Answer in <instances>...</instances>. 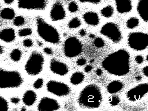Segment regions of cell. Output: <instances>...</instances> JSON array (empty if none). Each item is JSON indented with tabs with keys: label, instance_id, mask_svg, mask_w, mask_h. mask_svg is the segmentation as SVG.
<instances>
[{
	"label": "cell",
	"instance_id": "49",
	"mask_svg": "<svg viewBox=\"0 0 148 111\" xmlns=\"http://www.w3.org/2000/svg\"><path fill=\"white\" fill-rule=\"evenodd\" d=\"M21 110L22 111H25L26 110V108L24 107H23L21 108Z\"/></svg>",
	"mask_w": 148,
	"mask_h": 111
},
{
	"label": "cell",
	"instance_id": "28",
	"mask_svg": "<svg viewBox=\"0 0 148 111\" xmlns=\"http://www.w3.org/2000/svg\"><path fill=\"white\" fill-rule=\"evenodd\" d=\"M120 98L116 95H112L109 98L108 102L112 106H115L118 105L120 102Z\"/></svg>",
	"mask_w": 148,
	"mask_h": 111
},
{
	"label": "cell",
	"instance_id": "15",
	"mask_svg": "<svg viewBox=\"0 0 148 111\" xmlns=\"http://www.w3.org/2000/svg\"><path fill=\"white\" fill-rule=\"evenodd\" d=\"M137 10L142 20L145 22H148V0H139Z\"/></svg>",
	"mask_w": 148,
	"mask_h": 111
},
{
	"label": "cell",
	"instance_id": "18",
	"mask_svg": "<svg viewBox=\"0 0 148 111\" xmlns=\"http://www.w3.org/2000/svg\"><path fill=\"white\" fill-rule=\"evenodd\" d=\"M14 30L11 28H6L2 30L0 33V38L3 41L10 42L13 41L15 38Z\"/></svg>",
	"mask_w": 148,
	"mask_h": 111
},
{
	"label": "cell",
	"instance_id": "16",
	"mask_svg": "<svg viewBox=\"0 0 148 111\" xmlns=\"http://www.w3.org/2000/svg\"><path fill=\"white\" fill-rule=\"evenodd\" d=\"M117 11L124 14L130 12L132 9V0H115Z\"/></svg>",
	"mask_w": 148,
	"mask_h": 111
},
{
	"label": "cell",
	"instance_id": "26",
	"mask_svg": "<svg viewBox=\"0 0 148 111\" xmlns=\"http://www.w3.org/2000/svg\"><path fill=\"white\" fill-rule=\"evenodd\" d=\"M21 55V51L19 49H16L12 51L10 56L12 60L15 61H18L20 60Z\"/></svg>",
	"mask_w": 148,
	"mask_h": 111
},
{
	"label": "cell",
	"instance_id": "9",
	"mask_svg": "<svg viewBox=\"0 0 148 111\" xmlns=\"http://www.w3.org/2000/svg\"><path fill=\"white\" fill-rule=\"evenodd\" d=\"M49 0H18V8L23 10H42L46 8Z\"/></svg>",
	"mask_w": 148,
	"mask_h": 111
},
{
	"label": "cell",
	"instance_id": "31",
	"mask_svg": "<svg viewBox=\"0 0 148 111\" xmlns=\"http://www.w3.org/2000/svg\"><path fill=\"white\" fill-rule=\"evenodd\" d=\"M25 22L24 17L21 16H18L16 17L14 20V24L16 26H20L23 25Z\"/></svg>",
	"mask_w": 148,
	"mask_h": 111
},
{
	"label": "cell",
	"instance_id": "25",
	"mask_svg": "<svg viewBox=\"0 0 148 111\" xmlns=\"http://www.w3.org/2000/svg\"><path fill=\"white\" fill-rule=\"evenodd\" d=\"M81 21L80 19L77 17H74L71 19L69 22L68 26L71 29H76L79 27L81 25Z\"/></svg>",
	"mask_w": 148,
	"mask_h": 111
},
{
	"label": "cell",
	"instance_id": "10",
	"mask_svg": "<svg viewBox=\"0 0 148 111\" xmlns=\"http://www.w3.org/2000/svg\"><path fill=\"white\" fill-rule=\"evenodd\" d=\"M47 88L49 92L59 96H66L70 92L69 87L66 84L54 80H50L47 83Z\"/></svg>",
	"mask_w": 148,
	"mask_h": 111
},
{
	"label": "cell",
	"instance_id": "21",
	"mask_svg": "<svg viewBox=\"0 0 148 111\" xmlns=\"http://www.w3.org/2000/svg\"><path fill=\"white\" fill-rule=\"evenodd\" d=\"M84 75L81 72H76L71 75L70 78V82L73 85H77L80 84L83 81Z\"/></svg>",
	"mask_w": 148,
	"mask_h": 111
},
{
	"label": "cell",
	"instance_id": "20",
	"mask_svg": "<svg viewBox=\"0 0 148 111\" xmlns=\"http://www.w3.org/2000/svg\"><path fill=\"white\" fill-rule=\"evenodd\" d=\"M36 98L35 93L32 90L26 91L24 94L23 101L24 103L28 106L33 105L35 102Z\"/></svg>",
	"mask_w": 148,
	"mask_h": 111
},
{
	"label": "cell",
	"instance_id": "5",
	"mask_svg": "<svg viewBox=\"0 0 148 111\" xmlns=\"http://www.w3.org/2000/svg\"><path fill=\"white\" fill-rule=\"evenodd\" d=\"M127 42L134 50H143L148 46V34L139 32L130 33L127 37Z\"/></svg>",
	"mask_w": 148,
	"mask_h": 111
},
{
	"label": "cell",
	"instance_id": "19",
	"mask_svg": "<svg viewBox=\"0 0 148 111\" xmlns=\"http://www.w3.org/2000/svg\"><path fill=\"white\" fill-rule=\"evenodd\" d=\"M123 83L119 81L114 80L111 82L107 85V89L108 92L114 94L120 91L123 88Z\"/></svg>",
	"mask_w": 148,
	"mask_h": 111
},
{
	"label": "cell",
	"instance_id": "27",
	"mask_svg": "<svg viewBox=\"0 0 148 111\" xmlns=\"http://www.w3.org/2000/svg\"><path fill=\"white\" fill-rule=\"evenodd\" d=\"M8 105L6 99L3 97H0V111H7L8 110Z\"/></svg>",
	"mask_w": 148,
	"mask_h": 111
},
{
	"label": "cell",
	"instance_id": "35",
	"mask_svg": "<svg viewBox=\"0 0 148 111\" xmlns=\"http://www.w3.org/2000/svg\"><path fill=\"white\" fill-rule=\"evenodd\" d=\"M83 3H89L93 4H97L101 2L103 0H79Z\"/></svg>",
	"mask_w": 148,
	"mask_h": 111
},
{
	"label": "cell",
	"instance_id": "38",
	"mask_svg": "<svg viewBox=\"0 0 148 111\" xmlns=\"http://www.w3.org/2000/svg\"><path fill=\"white\" fill-rule=\"evenodd\" d=\"M43 51L45 53L48 55H51L53 53L52 50L48 47H45L44 48Z\"/></svg>",
	"mask_w": 148,
	"mask_h": 111
},
{
	"label": "cell",
	"instance_id": "42",
	"mask_svg": "<svg viewBox=\"0 0 148 111\" xmlns=\"http://www.w3.org/2000/svg\"><path fill=\"white\" fill-rule=\"evenodd\" d=\"M86 33V30L84 29H81L79 32V35L82 36H85Z\"/></svg>",
	"mask_w": 148,
	"mask_h": 111
},
{
	"label": "cell",
	"instance_id": "37",
	"mask_svg": "<svg viewBox=\"0 0 148 111\" xmlns=\"http://www.w3.org/2000/svg\"><path fill=\"white\" fill-rule=\"evenodd\" d=\"M144 60L143 57L141 55H138L136 56L135 58V60L136 62L139 64L142 63Z\"/></svg>",
	"mask_w": 148,
	"mask_h": 111
},
{
	"label": "cell",
	"instance_id": "17",
	"mask_svg": "<svg viewBox=\"0 0 148 111\" xmlns=\"http://www.w3.org/2000/svg\"><path fill=\"white\" fill-rule=\"evenodd\" d=\"M83 17L84 21L91 26H96L99 23V15L95 12H86L83 14Z\"/></svg>",
	"mask_w": 148,
	"mask_h": 111
},
{
	"label": "cell",
	"instance_id": "7",
	"mask_svg": "<svg viewBox=\"0 0 148 111\" xmlns=\"http://www.w3.org/2000/svg\"><path fill=\"white\" fill-rule=\"evenodd\" d=\"M82 43L76 37H71L64 41V52L65 55L68 58H73L79 55L82 51Z\"/></svg>",
	"mask_w": 148,
	"mask_h": 111
},
{
	"label": "cell",
	"instance_id": "24",
	"mask_svg": "<svg viewBox=\"0 0 148 111\" xmlns=\"http://www.w3.org/2000/svg\"><path fill=\"white\" fill-rule=\"evenodd\" d=\"M139 23V21L136 18L132 17L129 18L126 22L127 27L129 29H132L137 27Z\"/></svg>",
	"mask_w": 148,
	"mask_h": 111
},
{
	"label": "cell",
	"instance_id": "6",
	"mask_svg": "<svg viewBox=\"0 0 148 111\" xmlns=\"http://www.w3.org/2000/svg\"><path fill=\"white\" fill-rule=\"evenodd\" d=\"M44 62L42 55L38 52H34L30 55L25 64V70L30 75L38 74L42 71Z\"/></svg>",
	"mask_w": 148,
	"mask_h": 111
},
{
	"label": "cell",
	"instance_id": "34",
	"mask_svg": "<svg viewBox=\"0 0 148 111\" xmlns=\"http://www.w3.org/2000/svg\"><path fill=\"white\" fill-rule=\"evenodd\" d=\"M23 44L24 46L27 47H30L33 45V42L30 39H26L24 40L23 41Z\"/></svg>",
	"mask_w": 148,
	"mask_h": 111
},
{
	"label": "cell",
	"instance_id": "47",
	"mask_svg": "<svg viewBox=\"0 0 148 111\" xmlns=\"http://www.w3.org/2000/svg\"><path fill=\"white\" fill-rule=\"evenodd\" d=\"M37 44L39 47H42L43 45L42 43L40 41H38L37 42Z\"/></svg>",
	"mask_w": 148,
	"mask_h": 111
},
{
	"label": "cell",
	"instance_id": "8",
	"mask_svg": "<svg viewBox=\"0 0 148 111\" xmlns=\"http://www.w3.org/2000/svg\"><path fill=\"white\" fill-rule=\"evenodd\" d=\"M100 33L113 42L118 43L122 38V35L119 28L115 23L109 22L104 24L101 27Z\"/></svg>",
	"mask_w": 148,
	"mask_h": 111
},
{
	"label": "cell",
	"instance_id": "44",
	"mask_svg": "<svg viewBox=\"0 0 148 111\" xmlns=\"http://www.w3.org/2000/svg\"><path fill=\"white\" fill-rule=\"evenodd\" d=\"M4 3L6 4H10L12 3L14 0H3Z\"/></svg>",
	"mask_w": 148,
	"mask_h": 111
},
{
	"label": "cell",
	"instance_id": "45",
	"mask_svg": "<svg viewBox=\"0 0 148 111\" xmlns=\"http://www.w3.org/2000/svg\"><path fill=\"white\" fill-rule=\"evenodd\" d=\"M89 37L91 38H95V35L92 34H90L89 35Z\"/></svg>",
	"mask_w": 148,
	"mask_h": 111
},
{
	"label": "cell",
	"instance_id": "29",
	"mask_svg": "<svg viewBox=\"0 0 148 111\" xmlns=\"http://www.w3.org/2000/svg\"><path fill=\"white\" fill-rule=\"evenodd\" d=\"M32 29L29 28H24L20 29L18 32V35L20 37H25L29 35L32 33Z\"/></svg>",
	"mask_w": 148,
	"mask_h": 111
},
{
	"label": "cell",
	"instance_id": "13",
	"mask_svg": "<svg viewBox=\"0 0 148 111\" xmlns=\"http://www.w3.org/2000/svg\"><path fill=\"white\" fill-rule=\"evenodd\" d=\"M60 106L56 100L49 97L42 98L39 102L38 106V110L49 111L59 109Z\"/></svg>",
	"mask_w": 148,
	"mask_h": 111
},
{
	"label": "cell",
	"instance_id": "3",
	"mask_svg": "<svg viewBox=\"0 0 148 111\" xmlns=\"http://www.w3.org/2000/svg\"><path fill=\"white\" fill-rule=\"evenodd\" d=\"M36 21L37 33L41 38L47 42L53 44L59 43L60 36L56 28L46 22L41 16L36 17Z\"/></svg>",
	"mask_w": 148,
	"mask_h": 111
},
{
	"label": "cell",
	"instance_id": "33",
	"mask_svg": "<svg viewBox=\"0 0 148 111\" xmlns=\"http://www.w3.org/2000/svg\"><path fill=\"white\" fill-rule=\"evenodd\" d=\"M43 83V80L42 78H38L34 82L33 84L34 87L36 89H39L42 86Z\"/></svg>",
	"mask_w": 148,
	"mask_h": 111
},
{
	"label": "cell",
	"instance_id": "12",
	"mask_svg": "<svg viewBox=\"0 0 148 111\" xmlns=\"http://www.w3.org/2000/svg\"><path fill=\"white\" fill-rule=\"evenodd\" d=\"M66 12L62 4L56 2L52 5L50 12V16L53 21H56L64 19L66 17Z\"/></svg>",
	"mask_w": 148,
	"mask_h": 111
},
{
	"label": "cell",
	"instance_id": "46",
	"mask_svg": "<svg viewBox=\"0 0 148 111\" xmlns=\"http://www.w3.org/2000/svg\"><path fill=\"white\" fill-rule=\"evenodd\" d=\"M3 49L2 47V46H1L0 47V55H1L3 52Z\"/></svg>",
	"mask_w": 148,
	"mask_h": 111
},
{
	"label": "cell",
	"instance_id": "1",
	"mask_svg": "<svg viewBox=\"0 0 148 111\" xmlns=\"http://www.w3.org/2000/svg\"><path fill=\"white\" fill-rule=\"evenodd\" d=\"M130 55L125 50L121 49L108 55L103 61V68L110 73L122 76L130 71Z\"/></svg>",
	"mask_w": 148,
	"mask_h": 111
},
{
	"label": "cell",
	"instance_id": "39",
	"mask_svg": "<svg viewBox=\"0 0 148 111\" xmlns=\"http://www.w3.org/2000/svg\"><path fill=\"white\" fill-rule=\"evenodd\" d=\"M10 100L11 102L14 104H17L20 101V99L16 97H12L11 98Z\"/></svg>",
	"mask_w": 148,
	"mask_h": 111
},
{
	"label": "cell",
	"instance_id": "23",
	"mask_svg": "<svg viewBox=\"0 0 148 111\" xmlns=\"http://www.w3.org/2000/svg\"><path fill=\"white\" fill-rule=\"evenodd\" d=\"M101 14L105 18H108L111 17L114 13V9L110 5H107L102 9L101 11Z\"/></svg>",
	"mask_w": 148,
	"mask_h": 111
},
{
	"label": "cell",
	"instance_id": "14",
	"mask_svg": "<svg viewBox=\"0 0 148 111\" xmlns=\"http://www.w3.org/2000/svg\"><path fill=\"white\" fill-rule=\"evenodd\" d=\"M50 68L53 73L60 75H64L68 72V66L64 63L55 59L51 60Z\"/></svg>",
	"mask_w": 148,
	"mask_h": 111
},
{
	"label": "cell",
	"instance_id": "36",
	"mask_svg": "<svg viewBox=\"0 0 148 111\" xmlns=\"http://www.w3.org/2000/svg\"><path fill=\"white\" fill-rule=\"evenodd\" d=\"M86 60L84 58H79L77 61V64L79 66H82L85 65L86 63Z\"/></svg>",
	"mask_w": 148,
	"mask_h": 111
},
{
	"label": "cell",
	"instance_id": "50",
	"mask_svg": "<svg viewBox=\"0 0 148 111\" xmlns=\"http://www.w3.org/2000/svg\"><path fill=\"white\" fill-rule=\"evenodd\" d=\"M146 60L148 62V54L147 55L146 57Z\"/></svg>",
	"mask_w": 148,
	"mask_h": 111
},
{
	"label": "cell",
	"instance_id": "32",
	"mask_svg": "<svg viewBox=\"0 0 148 111\" xmlns=\"http://www.w3.org/2000/svg\"><path fill=\"white\" fill-rule=\"evenodd\" d=\"M94 44L95 46L98 48H101L104 46L105 42L104 40L101 38H96L94 40Z\"/></svg>",
	"mask_w": 148,
	"mask_h": 111
},
{
	"label": "cell",
	"instance_id": "43",
	"mask_svg": "<svg viewBox=\"0 0 148 111\" xmlns=\"http://www.w3.org/2000/svg\"><path fill=\"white\" fill-rule=\"evenodd\" d=\"M96 73L97 75L100 76L103 73V71L101 69L99 68H98L96 70Z\"/></svg>",
	"mask_w": 148,
	"mask_h": 111
},
{
	"label": "cell",
	"instance_id": "40",
	"mask_svg": "<svg viewBox=\"0 0 148 111\" xmlns=\"http://www.w3.org/2000/svg\"><path fill=\"white\" fill-rule=\"evenodd\" d=\"M142 71L144 75L148 77V66H146L143 68Z\"/></svg>",
	"mask_w": 148,
	"mask_h": 111
},
{
	"label": "cell",
	"instance_id": "2",
	"mask_svg": "<svg viewBox=\"0 0 148 111\" xmlns=\"http://www.w3.org/2000/svg\"><path fill=\"white\" fill-rule=\"evenodd\" d=\"M102 100L100 89L96 85L90 84L81 91L78 99V102L81 106L93 108L98 107Z\"/></svg>",
	"mask_w": 148,
	"mask_h": 111
},
{
	"label": "cell",
	"instance_id": "4",
	"mask_svg": "<svg viewBox=\"0 0 148 111\" xmlns=\"http://www.w3.org/2000/svg\"><path fill=\"white\" fill-rule=\"evenodd\" d=\"M22 77L16 71H8L0 69V87L1 88H16L22 83Z\"/></svg>",
	"mask_w": 148,
	"mask_h": 111
},
{
	"label": "cell",
	"instance_id": "48",
	"mask_svg": "<svg viewBox=\"0 0 148 111\" xmlns=\"http://www.w3.org/2000/svg\"><path fill=\"white\" fill-rule=\"evenodd\" d=\"M136 79L137 81H139L141 79V77L139 75L137 76L136 77Z\"/></svg>",
	"mask_w": 148,
	"mask_h": 111
},
{
	"label": "cell",
	"instance_id": "41",
	"mask_svg": "<svg viewBox=\"0 0 148 111\" xmlns=\"http://www.w3.org/2000/svg\"><path fill=\"white\" fill-rule=\"evenodd\" d=\"M92 68L93 67L92 66L87 65L84 68V71L88 73L91 71Z\"/></svg>",
	"mask_w": 148,
	"mask_h": 111
},
{
	"label": "cell",
	"instance_id": "11",
	"mask_svg": "<svg viewBox=\"0 0 148 111\" xmlns=\"http://www.w3.org/2000/svg\"><path fill=\"white\" fill-rule=\"evenodd\" d=\"M148 92V84L143 83L138 85L130 90L127 94L128 100L135 101L140 99Z\"/></svg>",
	"mask_w": 148,
	"mask_h": 111
},
{
	"label": "cell",
	"instance_id": "30",
	"mask_svg": "<svg viewBox=\"0 0 148 111\" xmlns=\"http://www.w3.org/2000/svg\"><path fill=\"white\" fill-rule=\"evenodd\" d=\"M68 7L69 11L71 13L76 12L78 9V4L74 1L70 2L68 4Z\"/></svg>",
	"mask_w": 148,
	"mask_h": 111
},
{
	"label": "cell",
	"instance_id": "22",
	"mask_svg": "<svg viewBox=\"0 0 148 111\" xmlns=\"http://www.w3.org/2000/svg\"><path fill=\"white\" fill-rule=\"evenodd\" d=\"M1 17L5 20H10L13 19L15 15L14 10L10 8H5L1 10L0 13Z\"/></svg>",
	"mask_w": 148,
	"mask_h": 111
}]
</instances>
